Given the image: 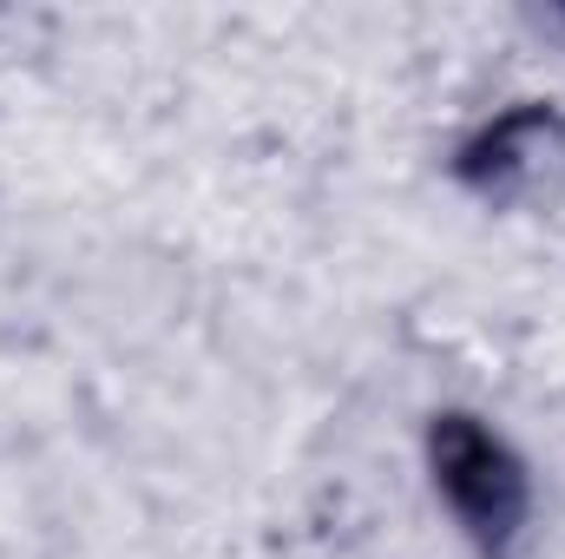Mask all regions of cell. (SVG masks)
<instances>
[{"label":"cell","mask_w":565,"mask_h":559,"mask_svg":"<svg viewBox=\"0 0 565 559\" xmlns=\"http://www.w3.org/2000/svg\"><path fill=\"white\" fill-rule=\"evenodd\" d=\"M434 474L440 494L454 500V514L480 534V540H507L526 514V481L513 467V454L480 428V421H440L434 428Z\"/></svg>","instance_id":"1"}]
</instances>
